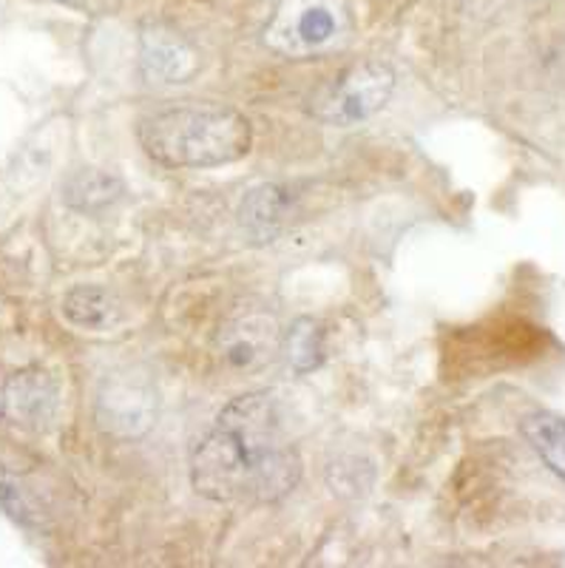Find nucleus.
Returning a JSON list of instances; mask_svg holds the SVG:
<instances>
[{
    "label": "nucleus",
    "instance_id": "obj_17",
    "mask_svg": "<svg viewBox=\"0 0 565 568\" xmlns=\"http://www.w3.org/2000/svg\"><path fill=\"white\" fill-rule=\"evenodd\" d=\"M54 3H63V7H71V9H83L85 0H54Z\"/></svg>",
    "mask_w": 565,
    "mask_h": 568
},
{
    "label": "nucleus",
    "instance_id": "obj_10",
    "mask_svg": "<svg viewBox=\"0 0 565 568\" xmlns=\"http://www.w3.org/2000/svg\"><path fill=\"white\" fill-rule=\"evenodd\" d=\"M125 187L114 174L100 169H80L63 182V202L71 211L100 213L122 200Z\"/></svg>",
    "mask_w": 565,
    "mask_h": 568
},
{
    "label": "nucleus",
    "instance_id": "obj_8",
    "mask_svg": "<svg viewBox=\"0 0 565 568\" xmlns=\"http://www.w3.org/2000/svg\"><path fill=\"white\" fill-rule=\"evenodd\" d=\"M60 407V387L52 373L29 367L7 382V413L27 429H46Z\"/></svg>",
    "mask_w": 565,
    "mask_h": 568
},
{
    "label": "nucleus",
    "instance_id": "obj_4",
    "mask_svg": "<svg viewBox=\"0 0 565 568\" xmlns=\"http://www.w3.org/2000/svg\"><path fill=\"white\" fill-rule=\"evenodd\" d=\"M395 91V71L384 60H359L330 80L313 100L310 111L319 123L350 129L373 120Z\"/></svg>",
    "mask_w": 565,
    "mask_h": 568
},
{
    "label": "nucleus",
    "instance_id": "obj_5",
    "mask_svg": "<svg viewBox=\"0 0 565 568\" xmlns=\"http://www.w3.org/2000/svg\"><path fill=\"white\" fill-rule=\"evenodd\" d=\"M160 398L149 378L131 373H117L105 378L97 393L94 418L105 435L120 440L145 438L157 424Z\"/></svg>",
    "mask_w": 565,
    "mask_h": 568
},
{
    "label": "nucleus",
    "instance_id": "obj_7",
    "mask_svg": "<svg viewBox=\"0 0 565 568\" xmlns=\"http://www.w3.org/2000/svg\"><path fill=\"white\" fill-rule=\"evenodd\" d=\"M140 71L151 85H180L200 71V54L165 23H149L140 34Z\"/></svg>",
    "mask_w": 565,
    "mask_h": 568
},
{
    "label": "nucleus",
    "instance_id": "obj_11",
    "mask_svg": "<svg viewBox=\"0 0 565 568\" xmlns=\"http://www.w3.org/2000/svg\"><path fill=\"white\" fill-rule=\"evenodd\" d=\"M63 316L69 318L74 327L91 329V333H103V329L114 327L117 316V302L105 287L97 284H80L74 291L65 293L63 298Z\"/></svg>",
    "mask_w": 565,
    "mask_h": 568
},
{
    "label": "nucleus",
    "instance_id": "obj_12",
    "mask_svg": "<svg viewBox=\"0 0 565 568\" xmlns=\"http://www.w3.org/2000/svg\"><path fill=\"white\" fill-rule=\"evenodd\" d=\"M521 433L528 440V446L537 453V458L559 480H565V418L539 409V413L526 415L521 420Z\"/></svg>",
    "mask_w": 565,
    "mask_h": 568
},
{
    "label": "nucleus",
    "instance_id": "obj_2",
    "mask_svg": "<svg viewBox=\"0 0 565 568\" xmlns=\"http://www.w3.org/2000/svg\"><path fill=\"white\" fill-rule=\"evenodd\" d=\"M145 154L168 169H216L242 160L253 129L242 111L222 103H180L145 114L137 125Z\"/></svg>",
    "mask_w": 565,
    "mask_h": 568
},
{
    "label": "nucleus",
    "instance_id": "obj_13",
    "mask_svg": "<svg viewBox=\"0 0 565 568\" xmlns=\"http://www.w3.org/2000/svg\"><path fill=\"white\" fill-rule=\"evenodd\" d=\"M282 349L296 373H313L324 362V327L310 316L296 318L284 333Z\"/></svg>",
    "mask_w": 565,
    "mask_h": 568
},
{
    "label": "nucleus",
    "instance_id": "obj_14",
    "mask_svg": "<svg viewBox=\"0 0 565 568\" xmlns=\"http://www.w3.org/2000/svg\"><path fill=\"white\" fill-rule=\"evenodd\" d=\"M0 509L12 517L14 524L20 526H38V511L29 504V497L23 495L18 480L0 466Z\"/></svg>",
    "mask_w": 565,
    "mask_h": 568
},
{
    "label": "nucleus",
    "instance_id": "obj_6",
    "mask_svg": "<svg viewBox=\"0 0 565 568\" xmlns=\"http://www.w3.org/2000/svg\"><path fill=\"white\" fill-rule=\"evenodd\" d=\"M282 347V333H279L276 318L264 311L236 313L222 324L216 336V349L222 362L242 373L268 367L276 358Z\"/></svg>",
    "mask_w": 565,
    "mask_h": 568
},
{
    "label": "nucleus",
    "instance_id": "obj_1",
    "mask_svg": "<svg viewBox=\"0 0 565 568\" xmlns=\"http://www.w3.org/2000/svg\"><path fill=\"white\" fill-rule=\"evenodd\" d=\"M299 480L302 458L284 440L282 409L270 393L233 398L193 449L191 484L196 495L213 504H231L239 497L279 504Z\"/></svg>",
    "mask_w": 565,
    "mask_h": 568
},
{
    "label": "nucleus",
    "instance_id": "obj_15",
    "mask_svg": "<svg viewBox=\"0 0 565 568\" xmlns=\"http://www.w3.org/2000/svg\"><path fill=\"white\" fill-rule=\"evenodd\" d=\"M508 0H463V7H466V12L472 14H481V18H488V14L501 12L503 7H506Z\"/></svg>",
    "mask_w": 565,
    "mask_h": 568
},
{
    "label": "nucleus",
    "instance_id": "obj_3",
    "mask_svg": "<svg viewBox=\"0 0 565 568\" xmlns=\"http://www.w3.org/2000/svg\"><path fill=\"white\" fill-rule=\"evenodd\" d=\"M353 34L350 0H279L262 43L287 60H313L344 49Z\"/></svg>",
    "mask_w": 565,
    "mask_h": 568
},
{
    "label": "nucleus",
    "instance_id": "obj_16",
    "mask_svg": "<svg viewBox=\"0 0 565 568\" xmlns=\"http://www.w3.org/2000/svg\"><path fill=\"white\" fill-rule=\"evenodd\" d=\"M7 415V382L0 378V418Z\"/></svg>",
    "mask_w": 565,
    "mask_h": 568
},
{
    "label": "nucleus",
    "instance_id": "obj_9",
    "mask_svg": "<svg viewBox=\"0 0 565 568\" xmlns=\"http://www.w3.org/2000/svg\"><path fill=\"white\" fill-rule=\"evenodd\" d=\"M296 213V194L287 185H259L239 205V225L256 242H273Z\"/></svg>",
    "mask_w": 565,
    "mask_h": 568
}]
</instances>
